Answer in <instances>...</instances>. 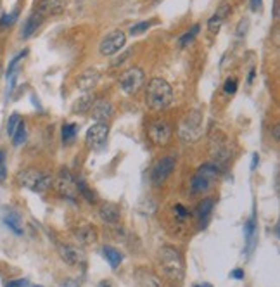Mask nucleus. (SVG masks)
<instances>
[{"label": "nucleus", "mask_w": 280, "mask_h": 287, "mask_svg": "<svg viewBox=\"0 0 280 287\" xmlns=\"http://www.w3.org/2000/svg\"><path fill=\"white\" fill-rule=\"evenodd\" d=\"M145 102L152 111H163L173 102V88L164 78H152L145 88Z\"/></svg>", "instance_id": "1"}, {"label": "nucleus", "mask_w": 280, "mask_h": 287, "mask_svg": "<svg viewBox=\"0 0 280 287\" xmlns=\"http://www.w3.org/2000/svg\"><path fill=\"white\" fill-rule=\"evenodd\" d=\"M159 265L163 268L164 275L175 282H182L185 275V265L184 258L178 249L172 246H163L159 249Z\"/></svg>", "instance_id": "2"}, {"label": "nucleus", "mask_w": 280, "mask_h": 287, "mask_svg": "<svg viewBox=\"0 0 280 287\" xmlns=\"http://www.w3.org/2000/svg\"><path fill=\"white\" fill-rule=\"evenodd\" d=\"M202 135V112L199 109L187 112V116L178 125V137L184 144L197 142Z\"/></svg>", "instance_id": "3"}, {"label": "nucleus", "mask_w": 280, "mask_h": 287, "mask_svg": "<svg viewBox=\"0 0 280 287\" xmlns=\"http://www.w3.org/2000/svg\"><path fill=\"white\" fill-rule=\"evenodd\" d=\"M218 177H220V166L213 163H206L196 171V175L190 180V191L194 194H202L208 192L209 189H213V185L216 184Z\"/></svg>", "instance_id": "4"}, {"label": "nucleus", "mask_w": 280, "mask_h": 287, "mask_svg": "<svg viewBox=\"0 0 280 287\" xmlns=\"http://www.w3.org/2000/svg\"><path fill=\"white\" fill-rule=\"evenodd\" d=\"M18 182L21 187L42 194L52 187V175H48L45 171H40V169L30 168L18 173Z\"/></svg>", "instance_id": "5"}, {"label": "nucleus", "mask_w": 280, "mask_h": 287, "mask_svg": "<svg viewBox=\"0 0 280 287\" xmlns=\"http://www.w3.org/2000/svg\"><path fill=\"white\" fill-rule=\"evenodd\" d=\"M52 187L59 194L61 197L70 201L78 199V185H76V179L71 175L70 169L63 168L59 169V173L55 175V179H52Z\"/></svg>", "instance_id": "6"}, {"label": "nucleus", "mask_w": 280, "mask_h": 287, "mask_svg": "<svg viewBox=\"0 0 280 287\" xmlns=\"http://www.w3.org/2000/svg\"><path fill=\"white\" fill-rule=\"evenodd\" d=\"M145 82V75L140 68H130L120 76V88L125 94L132 95L142 88V85Z\"/></svg>", "instance_id": "7"}, {"label": "nucleus", "mask_w": 280, "mask_h": 287, "mask_svg": "<svg viewBox=\"0 0 280 287\" xmlns=\"http://www.w3.org/2000/svg\"><path fill=\"white\" fill-rule=\"evenodd\" d=\"M147 135L151 139L152 144L156 145H166L173 137V128L168 121L164 120H156L152 123H149L147 127Z\"/></svg>", "instance_id": "8"}, {"label": "nucleus", "mask_w": 280, "mask_h": 287, "mask_svg": "<svg viewBox=\"0 0 280 287\" xmlns=\"http://www.w3.org/2000/svg\"><path fill=\"white\" fill-rule=\"evenodd\" d=\"M177 166V157L175 156H164L161 157L159 161L156 163V166L152 168V173H151V180L156 187L163 185L166 179L173 173V169Z\"/></svg>", "instance_id": "9"}, {"label": "nucleus", "mask_w": 280, "mask_h": 287, "mask_svg": "<svg viewBox=\"0 0 280 287\" xmlns=\"http://www.w3.org/2000/svg\"><path fill=\"white\" fill-rule=\"evenodd\" d=\"M127 43V35L121 30L111 31L105 38H102V42L99 43V52L102 55H115Z\"/></svg>", "instance_id": "10"}, {"label": "nucleus", "mask_w": 280, "mask_h": 287, "mask_svg": "<svg viewBox=\"0 0 280 287\" xmlns=\"http://www.w3.org/2000/svg\"><path fill=\"white\" fill-rule=\"evenodd\" d=\"M107 135H109V125L105 123V121H97L95 125H92V127L87 130L85 142H87L88 147L97 149L105 142Z\"/></svg>", "instance_id": "11"}, {"label": "nucleus", "mask_w": 280, "mask_h": 287, "mask_svg": "<svg viewBox=\"0 0 280 287\" xmlns=\"http://www.w3.org/2000/svg\"><path fill=\"white\" fill-rule=\"evenodd\" d=\"M59 254L68 265L82 266L85 265V254L80 248L73 244H59Z\"/></svg>", "instance_id": "12"}, {"label": "nucleus", "mask_w": 280, "mask_h": 287, "mask_svg": "<svg viewBox=\"0 0 280 287\" xmlns=\"http://www.w3.org/2000/svg\"><path fill=\"white\" fill-rule=\"evenodd\" d=\"M66 9V0H40L35 12H38L43 19L48 16H59Z\"/></svg>", "instance_id": "13"}, {"label": "nucleus", "mask_w": 280, "mask_h": 287, "mask_svg": "<svg viewBox=\"0 0 280 287\" xmlns=\"http://www.w3.org/2000/svg\"><path fill=\"white\" fill-rule=\"evenodd\" d=\"M73 237H75L78 244L88 246L97 242V230L90 223H80L78 227L73 228Z\"/></svg>", "instance_id": "14"}, {"label": "nucleus", "mask_w": 280, "mask_h": 287, "mask_svg": "<svg viewBox=\"0 0 280 287\" xmlns=\"http://www.w3.org/2000/svg\"><path fill=\"white\" fill-rule=\"evenodd\" d=\"M90 116L95 121H105L113 116V106L109 100H104V99H95V102L92 104L90 107Z\"/></svg>", "instance_id": "15"}, {"label": "nucleus", "mask_w": 280, "mask_h": 287, "mask_svg": "<svg viewBox=\"0 0 280 287\" xmlns=\"http://www.w3.org/2000/svg\"><path fill=\"white\" fill-rule=\"evenodd\" d=\"M99 216L104 223H109V225H115L120 221L121 218V211L120 208L115 204V203H102L99 208Z\"/></svg>", "instance_id": "16"}, {"label": "nucleus", "mask_w": 280, "mask_h": 287, "mask_svg": "<svg viewBox=\"0 0 280 287\" xmlns=\"http://www.w3.org/2000/svg\"><path fill=\"white\" fill-rule=\"evenodd\" d=\"M213 208H214V199L213 197H206L199 203L197 209H196V218H197V223H199V228H204V225L208 223L211 213H213Z\"/></svg>", "instance_id": "17"}, {"label": "nucleus", "mask_w": 280, "mask_h": 287, "mask_svg": "<svg viewBox=\"0 0 280 287\" xmlns=\"http://www.w3.org/2000/svg\"><path fill=\"white\" fill-rule=\"evenodd\" d=\"M229 14H230V6H229V4H223V6H220V9L214 12V14L209 18V21H208V30H209V33L216 35L218 31H220L221 24H223V21H225V18H227Z\"/></svg>", "instance_id": "18"}, {"label": "nucleus", "mask_w": 280, "mask_h": 287, "mask_svg": "<svg viewBox=\"0 0 280 287\" xmlns=\"http://www.w3.org/2000/svg\"><path fill=\"white\" fill-rule=\"evenodd\" d=\"M244 236H246V253H251L254 249V242H256V215L254 213L244 223Z\"/></svg>", "instance_id": "19"}, {"label": "nucleus", "mask_w": 280, "mask_h": 287, "mask_svg": "<svg viewBox=\"0 0 280 287\" xmlns=\"http://www.w3.org/2000/svg\"><path fill=\"white\" fill-rule=\"evenodd\" d=\"M99 78H100V75L95 70H87L78 80L80 90H83V92L93 90V88L97 87V83H99Z\"/></svg>", "instance_id": "20"}, {"label": "nucleus", "mask_w": 280, "mask_h": 287, "mask_svg": "<svg viewBox=\"0 0 280 287\" xmlns=\"http://www.w3.org/2000/svg\"><path fill=\"white\" fill-rule=\"evenodd\" d=\"M43 23V18L38 14V12H33V14L30 16V18L26 19V23H24L23 26V38H30L31 35L36 33V30L40 28V24Z\"/></svg>", "instance_id": "21"}, {"label": "nucleus", "mask_w": 280, "mask_h": 287, "mask_svg": "<svg viewBox=\"0 0 280 287\" xmlns=\"http://www.w3.org/2000/svg\"><path fill=\"white\" fill-rule=\"evenodd\" d=\"M102 254H104L105 260L109 261L111 268H118V266L121 265V261H123V254L118 251L116 248H113V246H104Z\"/></svg>", "instance_id": "22"}, {"label": "nucleus", "mask_w": 280, "mask_h": 287, "mask_svg": "<svg viewBox=\"0 0 280 287\" xmlns=\"http://www.w3.org/2000/svg\"><path fill=\"white\" fill-rule=\"evenodd\" d=\"M76 185H78V196L80 197H83L87 203H90V204H95L97 203V196H95V192L92 191L90 187L87 185V182L82 180V179H78L76 180Z\"/></svg>", "instance_id": "23"}, {"label": "nucleus", "mask_w": 280, "mask_h": 287, "mask_svg": "<svg viewBox=\"0 0 280 287\" xmlns=\"http://www.w3.org/2000/svg\"><path fill=\"white\" fill-rule=\"evenodd\" d=\"M4 223H6L14 234H18V236L23 234V223H21V218H19L18 213H9V215H6L4 216Z\"/></svg>", "instance_id": "24"}, {"label": "nucleus", "mask_w": 280, "mask_h": 287, "mask_svg": "<svg viewBox=\"0 0 280 287\" xmlns=\"http://www.w3.org/2000/svg\"><path fill=\"white\" fill-rule=\"evenodd\" d=\"M139 284H140V287H163L159 277L154 275L152 272H140L139 273Z\"/></svg>", "instance_id": "25"}, {"label": "nucleus", "mask_w": 280, "mask_h": 287, "mask_svg": "<svg viewBox=\"0 0 280 287\" xmlns=\"http://www.w3.org/2000/svg\"><path fill=\"white\" fill-rule=\"evenodd\" d=\"M95 99H97V97L92 95V94L83 95L82 99L76 100V104H75V107H73V111H75V112H88V111H90V107H92V104L95 102Z\"/></svg>", "instance_id": "26"}, {"label": "nucleus", "mask_w": 280, "mask_h": 287, "mask_svg": "<svg viewBox=\"0 0 280 287\" xmlns=\"http://www.w3.org/2000/svg\"><path fill=\"white\" fill-rule=\"evenodd\" d=\"M199 30H201V26H199V24H194V26L190 28L189 31H185V33L180 36V40H178V45H180L182 48H185L187 45H189V43H192V40L197 36Z\"/></svg>", "instance_id": "27"}, {"label": "nucleus", "mask_w": 280, "mask_h": 287, "mask_svg": "<svg viewBox=\"0 0 280 287\" xmlns=\"http://www.w3.org/2000/svg\"><path fill=\"white\" fill-rule=\"evenodd\" d=\"M11 139H12V142H14V145H21L24 140H26V123H24L23 120L19 121L18 128H16L14 135H12Z\"/></svg>", "instance_id": "28"}, {"label": "nucleus", "mask_w": 280, "mask_h": 287, "mask_svg": "<svg viewBox=\"0 0 280 287\" xmlns=\"http://www.w3.org/2000/svg\"><path fill=\"white\" fill-rule=\"evenodd\" d=\"M76 125L75 123H66L63 125V132H61V135H63V142H71L73 139L76 137Z\"/></svg>", "instance_id": "29"}, {"label": "nucleus", "mask_w": 280, "mask_h": 287, "mask_svg": "<svg viewBox=\"0 0 280 287\" xmlns=\"http://www.w3.org/2000/svg\"><path fill=\"white\" fill-rule=\"evenodd\" d=\"M19 121H21V118H19L18 112H12V114L9 116V121H7V135L12 137L16 132V128H18Z\"/></svg>", "instance_id": "30"}, {"label": "nucleus", "mask_w": 280, "mask_h": 287, "mask_svg": "<svg viewBox=\"0 0 280 287\" xmlns=\"http://www.w3.org/2000/svg\"><path fill=\"white\" fill-rule=\"evenodd\" d=\"M173 213H175V218H178L180 221H185V220H189V218H190V211L185 208L184 204H175Z\"/></svg>", "instance_id": "31"}, {"label": "nucleus", "mask_w": 280, "mask_h": 287, "mask_svg": "<svg viewBox=\"0 0 280 287\" xmlns=\"http://www.w3.org/2000/svg\"><path fill=\"white\" fill-rule=\"evenodd\" d=\"M18 16H19V11H12L11 14L0 16V26H11V24H14Z\"/></svg>", "instance_id": "32"}, {"label": "nucleus", "mask_w": 280, "mask_h": 287, "mask_svg": "<svg viewBox=\"0 0 280 287\" xmlns=\"http://www.w3.org/2000/svg\"><path fill=\"white\" fill-rule=\"evenodd\" d=\"M151 24L152 23H149V21L137 23V24H133V26L130 28V33H132V35H140V33H144V31H147L149 28H151Z\"/></svg>", "instance_id": "33"}, {"label": "nucleus", "mask_w": 280, "mask_h": 287, "mask_svg": "<svg viewBox=\"0 0 280 287\" xmlns=\"http://www.w3.org/2000/svg\"><path fill=\"white\" fill-rule=\"evenodd\" d=\"M223 92H225V94H235V92H237V80L235 78H230V80H227L225 82V85H223Z\"/></svg>", "instance_id": "34"}, {"label": "nucleus", "mask_w": 280, "mask_h": 287, "mask_svg": "<svg viewBox=\"0 0 280 287\" xmlns=\"http://www.w3.org/2000/svg\"><path fill=\"white\" fill-rule=\"evenodd\" d=\"M7 177V168H6V152L0 149V182H4Z\"/></svg>", "instance_id": "35"}, {"label": "nucleus", "mask_w": 280, "mask_h": 287, "mask_svg": "<svg viewBox=\"0 0 280 287\" xmlns=\"http://www.w3.org/2000/svg\"><path fill=\"white\" fill-rule=\"evenodd\" d=\"M6 287H30V284H28L26 278H18V280H11V282H7Z\"/></svg>", "instance_id": "36"}, {"label": "nucleus", "mask_w": 280, "mask_h": 287, "mask_svg": "<svg viewBox=\"0 0 280 287\" xmlns=\"http://www.w3.org/2000/svg\"><path fill=\"white\" fill-rule=\"evenodd\" d=\"M230 277H232V278H237V280H242V278H244V270H242V268L234 270V272L230 273Z\"/></svg>", "instance_id": "37"}, {"label": "nucleus", "mask_w": 280, "mask_h": 287, "mask_svg": "<svg viewBox=\"0 0 280 287\" xmlns=\"http://www.w3.org/2000/svg\"><path fill=\"white\" fill-rule=\"evenodd\" d=\"M128 58H130V52H125V54L121 55V58H118L115 63H113V66H120V64H123Z\"/></svg>", "instance_id": "38"}, {"label": "nucleus", "mask_w": 280, "mask_h": 287, "mask_svg": "<svg viewBox=\"0 0 280 287\" xmlns=\"http://www.w3.org/2000/svg\"><path fill=\"white\" fill-rule=\"evenodd\" d=\"M259 6H261V0H251V9L253 11H256Z\"/></svg>", "instance_id": "39"}, {"label": "nucleus", "mask_w": 280, "mask_h": 287, "mask_svg": "<svg viewBox=\"0 0 280 287\" xmlns=\"http://www.w3.org/2000/svg\"><path fill=\"white\" fill-rule=\"evenodd\" d=\"M258 161H259V156H258V154H254V156H253V163H251V169H254V168H256Z\"/></svg>", "instance_id": "40"}, {"label": "nucleus", "mask_w": 280, "mask_h": 287, "mask_svg": "<svg viewBox=\"0 0 280 287\" xmlns=\"http://www.w3.org/2000/svg\"><path fill=\"white\" fill-rule=\"evenodd\" d=\"M253 80H254V70H251V71H249V76H247V82L251 83Z\"/></svg>", "instance_id": "41"}, {"label": "nucleus", "mask_w": 280, "mask_h": 287, "mask_svg": "<svg viewBox=\"0 0 280 287\" xmlns=\"http://www.w3.org/2000/svg\"><path fill=\"white\" fill-rule=\"evenodd\" d=\"M99 287H111V285H109V280H102L99 284Z\"/></svg>", "instance_id": "42"}, {"label": "nucleus", "mask_w": 280, "mask_h": 287, "mask_svg": "<svg viewBox=\"0 0 280 287\" xmlns=\"http://www.w3.org/2000/svg\"><path fill=\"white\" fill-rule=\"evenodd\" d=\"M273 133H275V140H278V125L273 128Z\"/></svg>", "instance_id": "43"}, {"label": "nucleus", "mask_w": 280, "mask_h": 287, "mask_svg": "<svg viewBox=\"0 0 280 287\" xmlns=\"http://www.w3.org/2000/svg\"><path fill=\"white\" fill-rule=\"evenodd\" d=\"M194 287H213V285H209V284H199V285H194Z\"/></svg>", "instance_id": "44"}, {"label": "nucleus", "mask_w": 280, "mask_h": 287, "mask_svg": "<svg viewBox=\"0 0 280 287\" xmlns=\"http://www.w3.org/2000/svg\"><path fill=\"white\" fill-rule=\"evenodd\" d=\"M0 78H2V61H0Z\"/></svg>", "instance_id": "45"}, {"label": "nucleus", "mask_w": 280, "mask_h": 287, "mask_svg": "<svg viewBox=\"0 0 280 287\" xmlns=\"http://www.w3.org/2000/svg\"><path fill=\"white\" fill-rule=\"evenodd\" d=\"M36 287H40V285H36Z\"/></svg>", "instance_id": "46"}]
</instances>
